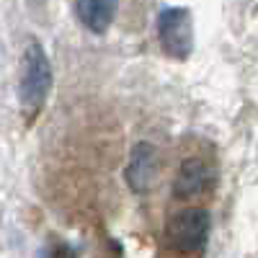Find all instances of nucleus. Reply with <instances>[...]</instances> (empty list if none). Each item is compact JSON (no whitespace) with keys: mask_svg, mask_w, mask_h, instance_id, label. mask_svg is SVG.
<instances>
[{"mask_svg":"<svg viewBox=\"0 0 258 258\" xmlns=\"http://www.w3.org/2000/svg\"><path fill=\"white\" fill-rule=\"evenodd\" d=\"M114 0H75V16L78 21L93 34H106L114 24Z\"/></svg>","mask_w":258,"mask_h":258,"instance_id":"6","label":"nucleus"},{"mask_svg":"<svg viewBox=\"0 0 258 258\" xmlns=\"http://www.w3.org/2000/svg\"><path fill=\"white\" fill-rule=\"evenodd\" d=\"M212 217L202 207H186L165 222V243L178 253H197L209 240Z\"/></svg>","mask_w":258,"mask_h":258,"instance_id":"2","label":"nucleus"},{"mask_svg":"<svg viewBox=\"0 0 258 258\" xmlns=\"http://www.w3.org/2000/svg\"><path fill=\"white\" fill-rule=\"evenodd\" d=\"M158 39L163 49L183 59L194 49V29H191V16L186 8H165L158 13Z\"/></svg>","mask_w":258,"mask_h":258,"instance_id":"3","label":"nucleus"},{"mask_svg":"<svg viewBox=\"0 0 258 258\" xmlns=\"http://www.w3.org/2000/svg\"><path fill=\"white\" fill-rule=\"evenodd\" d=\"M52 88V64L39 41H29L24 49V59H21V78H18V96L21 106L29 116H34L41 106H44L47 96Z\"/></svg>","mask_w":258,"mask_h":258,"instance_id":"1","label":"nucleus"},{"mask_svg":"<svg viewBox=\"0 0 258 258\" xmlns=\"http://www.w3.org/2000/svg\"><path fill=\"white\" fill-rule=\"evenodd\" d=\"M41 258H78L75 248L64 240H52L47 243V248L41 250Z\"/></svg>","mask_w":258,"mask_h":258,"instance_id":"7","label":"nucleus"},{"mask_svg":"<svg viewBox=\"0 0 258 258\" xmlns=\"http://www.w3.org/2000/svg\"><path fill=\"white\" fill-rule=\"evenodd\" d=\"M155 170H158V150L155 145L150 142H140L135 145L132 155H129V163H126V183L132 191L142 194L153 186V178H155Z\"/></svg>","mask_w":258,"mask_h":258,"instance_id":"5","label":"nucleus"},{"mask_svg":"<svg viewBox=\"0 0 258 258\" xmlns=\"http://www.w3.org/2000/svg\"><path fill=\"white\" fill-rule=\"evenodd\" d=\"M214 183V165L207 158H186L173 178V197L176 199H197Z\"/></svg>","mask_w":258,"mask_h":258,"instance_id":"4","label":"nucleus"}]
</instances>
